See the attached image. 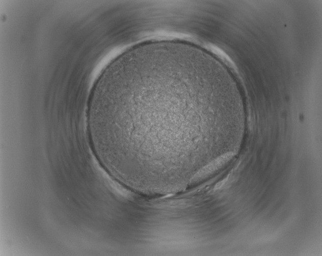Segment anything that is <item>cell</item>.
I'll use <instances>...</instances> for the list:
<instances>
[{
    "mask_svg": "<svg viewBox=\"0 0 322 256\" xmlns=\"http://www.w3.org/2000/svg\"><path fill=\"white\" fill-rule=\"evenodd\" d=\"M192 70L172 54L123 55L92 90L87 129L106 171L122 182L176 177L186 170L198 98Z\"/></svg>",
    "mask_w": 322,
    "mask_h": 256,
    "instance_id": "cell-1",
    "label": "cell"
}]
</instances>
